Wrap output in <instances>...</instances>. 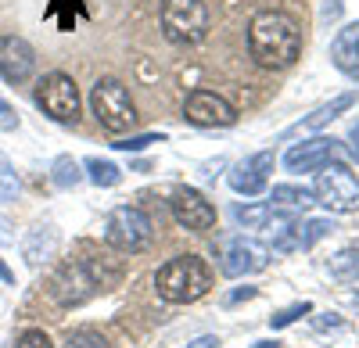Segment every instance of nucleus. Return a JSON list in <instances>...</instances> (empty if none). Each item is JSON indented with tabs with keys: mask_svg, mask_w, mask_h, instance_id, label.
<instances>
[{
	"mask_svg": "<svg viewBox=\"0 0 359 348\" xmlns=\"http://www.w3.org/2000/svg\"><path fill=\"white\" fill-rule=\"evenodd\" d=\"M65 348H108V341H104L97 330H76V334L65 341Z\"/></svg>",
	"mask_w": 359,
	"mask_h": 348,
	"instance_id": "obj_26",
	"label": "nucleus"
},
{
	"mask_svg": "<svg viewBox=\"0 0 359 348\" xmlns=\"http://www.w3.org/2000/svg\"><path fill=\"white\" fill-rule=\"evenodd\" d=\"M184 119L191 126H201V130H226L237 123V111L230 101H223L212 90H194L184 101Z\"/></svg>",
	"mask_w": 359,
	"mask_h": 348,
	"instance_id": "obj_9",
	"label": "nucleus"
},
{
	"mask_svg": "<svg viewBox=\"0 0 359 348\" xmlns=\"http://www.w3.org/2000/svg\"><path fill=\"white\" fill-rule=\"evenodd\" d=\"M36 108H43V115H50L54 123H65V126H76L79 119V90L72 76L65 72H50L36 83Z\"/></svg>",
	"mask_w": 359,
	"mask_h": 348,
	"instance_id": "obj_8",
	"label": "nucleus"
},
{
	"mask_svg": "<svg viewBox=\"0 0 359 348\" xmlns=\"http://www.w3.org/2000/svg\"><path fill=\"white\" fill-rule=\"evenodd\" d=\"M269 219H273V209H269L266 201H248V205L233 209V223L245 226V230H262Z\"/></svg>",
	"mask_w": 359,
	"mask_h": 348,
	"instance_id": "obj_19",
	"label": "nucleus"
},
{
	"mask_svg": "<svg viewBox=\"0 0 359 348\" xmlns=\"http://www.w3.org/2000/svg\"><path fill=\"white\" fill-rule=\"evenodd\" d=\"M309 312H313V305H309V302H298V305H287L284 312H277L273 320H269V327H273V330H280V327H291V323L298 320V316H309Z\"/></svg>",
	"mask_w": 359,
	"mask_h": 348,
	"instance_id": "obj_25",
	"label": "nucleus"
},
{
	"mask_svg": "<svg viewBox=\"0 0 359 348\" xmlns=\"http://www.w3.org/2000/svg\"><path fill=\"white\" fill-rule=\"evenodd\" d=\"M331 62L348 79H359V22H348L345 29H338V36L331 43Z\"/></svg>",
	"mask_w": 359,
	"mask_h": 348,
	"instance_id": "obj_15",
	"label": "nucleus"
},
{
	"mask_svg": "<svg viewBox=\"0 0 359 348\" xmlns=\"http://www.w3.org/2000/svg\"><path fill=\"white\" fill-rule=\"evenodd\" d=\"M22 255H25V263L33 270L50 263V258L57 255V230L54 226H33L25 234V241H22Z\"/></svg>",
	"mask_w": 359,
	"mask_h": 348,
	"instance_id": "obj_16",
	"label": "nucleus"
},
{
	"mask_svg": "<svg viewBox=\"0 0 359 348\" xmlns=\"http://www.w3.org/2000/svg\"><path fill=\"white\" fill-rule=\"evenodd\" d=\"M172 219L187 230H212L216 226V209L212 201H205V194L198 190H176L172 194Z\"/></svg>",
	"mask_w": 359,
	"mask_h": 348,
	"instance_id": "obj_12",
	"label": "nucleus"
},
{
	"mask_svg": "<svg viewBox=\"0 0 359 348\" xmlns=\"http://www.w3.org/2000/svg\"><path fill=\"white\" fill-rule=\"evenodd\" d=\"M0 130H4V133H11V130H18V111L4 101V97H0Z\"/></svg>",
	"mask_w": 359,
	"mask_h": 348,
	"instance_id": "obj_29",
	"label": "nucleus"
},
{
	"mask_svg": "<svg viewBox=\"0 0 359 348\" xmlns=\"http://www.w3.org/2000/svg\"><path fill=\"white\" fill-rule=\"evenodd\" d=\"M0 280H8V284H11V280H15V273H11V270H8V266H4V263H0Z\"/></svg>",
	"mask_w": 359,
	"mask_h": 348,
	"instance_id": "obj_34",
	"label": "nucleus"
},
{
	"mask_svg": "<svg viewBox=\"0 0 359 348\" xmlns=\"http://www.w3.org/2000/svg\"><path fill=\"white\" fill-rule=\"evenodd\" d=\"M327 270H331V277L341 280V284H355L359 280V248H341L331 263H327Z\"/></svg>",
	"mask_w": 359,
	"mask_h": 348,
	"instance_id": "obj_18",
	"label": "nucleus"
},
{
	"mask_svg": "<svg viewBox=\"0 0 359 348\" xmlns=\"http://www.w3.org/2000/svg\"><path fill=\"white\" fill-rule=\"evenodd\" d=\"M15 348H54V344H50V337H47L43 330H25Z\"/></svg>",
	"mask_w": 359,
	"mask_h": 348,
	"instance_id": "obj_28",
	"label": "nucleus"
},
{
	"mask_svg": "<svg viewBox=\"0 0 359 348\" xmlns=\"http://www.w3.org/2000/svg\"><path fill=\"white\" fill-rule=\"evenodd\" d=\"M50 180H54V187H57V190H72V187H79V180H83L79 162H76V158H69V155H65V158H57V162H54V176H50Z\"/></svg>",
	"mask_w": 359,
	"mask_h": 348,
	"instance_id": "obj_21",
	"label": "nucleus"
},
{
	"mask_svg": "<svg viewBox=\"0 0 359 348\" xmlns=\"http://www.w3.org/2000/svg\"><path fill=\"white\" fill-rule=\"evenodd\" d=\"M208 287H212V270H208L205 258H198V255L169 258L155 277V291L169 305H191V302L208 295Z\"/></svg>",
	"mask_w": 359,
	"mask_h": 348,
	"instance_id": "obj_2",
	"label": "nucleus"
},
{
	"mask_svg": "<svg viewBox=\"0 0 359 348\" xmlns=\"http://www.w3.org/2000/svg\"><path fill=\"white\" fill-rule=\"evenodd\" d=\"M15 197H18V172L4 155H0V205H8Z\"/></svg>",
	"mask_w": 359,
	"mask_h": 348,
	"instance_id": "obj_24",
	"label": "nucleus"
},
{
	"mask_svg": "<svg viewBox=\"0 0 359 348\" xmlns=\"http://www.w3.org/2000/svg\"><path fill=\"white\" fill-rule=\"evenodd\" d=\"M162 33L180 47L201 43L208 36V4L205 0H162Z\"/></svg>",
	"mask_w": 359,
	"mask_h": 348,
	"instance_id": "obj_3",
	"label": "nucleus"
},
{
	"mask_svg": "<svg viewBox=\"0 0 359 348\" xmlns=\"http://www.w3.org/2000/svg\"><path fill=\"white\" fill-rule=\"evenodd\" d=\"M313 197L331 212H359V176L341 162H327L316 169Z\"/></svg>",
	"mask_w": 359,
	"mask_h": 348,
	"instance_id": "obj_4",
	"label": "nucleus"
},
{
	"mask_svg": "<svg viewBox=\"0 0 359 348\" xmlns=\"http://www.w3.org/2000/svg\"><path fill=\"white\" fill-rule=\"evenodd\" d=\"M151 234H155L151 219H147V212L137 209V205H118L104 223V241L115 251H126V255L144 251L147 244H151Z\"/></svg>",
	"mask_w": 359,
	"mask_h": 348,
	"instance_id": "obj_6",
	"label": "nucleus"
},
{
	"mask_svg": "<svg viewBox=\"0 0 359 348\" xmlns=\"http://www.w3.org/2000/svg\"><path fill=\"white\" fill-rule=\"evenodd\" d=\"M338 151V140L331 137H313V140H302L284 155V165L287 172H316L320 165H327Z\"/></svg>",
	"mask_w": 359,
	"mask_h": 348,
	"instance_id": "obj_14",
	"label": "nucleus"
},
{
	"mask_svg": "<svg viewBox=\"0 0 359 348\" xmlns=\"http://www.w3.org/2000/svg\"><path fill=\"white\" fill-rule=\"evenodd\" d=\"M90 108H94L97 123L108 133H126L137 123V108L130 101V90L118 79H97V86L90 90Z\"/></svg>",
	"mask_w": 359,
	"mask_h": 348,
	"instance_id": "obj_5",
	"label": "nucleus"
},
{
	"mask_svg": "<svg viewBox=\"0 0 359 348\" xmlns=\"http://www.w3.org/2000/svg\"><path fill=\"white\" fill-rule=\"evenodd\" d=\"M248 50L262 69H291L302 54V29L280 11H259L248 25Z\"/></svg>",
	"mask_w": 359,
	"mask_h": 348,
	"instance_id": "obj_1",
	"label": "nucleus"
},
{
	"mask_svg": "<svg viewBox=\"0 0 359 348\" xmlns=\"http://www.w3.org/2000/svg\"><path fill=\"white\" fill-rule=\"evenodd\" d=\"M355 104V94H341V97H334L331 104H320L313 115H306V119L302 123H294L284 137H294V133H306V130H320V126H327V123H331V119H338V115L341 111H348Z\"/></svg>",
	"mask_w": 359,
	"mask_h": 348,
	"instance_id": "obj_17",
	"label": "nucleus"
},
{
	"mask_svg": "<svg viewBox=\"0 0 359 348\" xmlns=\"http://www.w3.org/2000/svg\"><path fill=\"white\" fill-rule=\"evenodd\" d=\"M36 69V50L22 36H0V76L8 83H25Z\"/></svg>",
	"mask_w": 359,
	"mask_h": 348,
	"instance_id": "obj_11",
	"label": "nucleus"
},
{
	"mask_svg": "<svg viewBox=\"0 0 359 348\" xmlns=\"http://www.w3.org/2000/svg\"><path fill=\"white\" fill-rule=\"evenodd\" d=\"M219 344V337L216 334H205V337H198V341H191L187 348H216Z\"/></svg>",
	"mask_w": 359,
	"mask_h": 348,
	"instance_id": "obj_31",
	"label": "nucleus"
},
{
	"mask_svg": "<svg viewBox=\"0 0 359 348\" xmlns=\"http://www.w3.org/2000/svg\"><path fill=\"white\" fill-rule=\"evenodd\" d=\"M313 323H316V330H338V327H341L338 316H331V320H327V316H320V320H313Z\"/></svg>",
	"mask_w": 359,
	"mask_h": 348,
	"instance_id": "obj_30",
	"label": "nucleus"
},
{
	"mask_svg": "<svg viewBox=\"0 0 359 348\" xmlns=\"http://www.w3.org/2000/svg\"><path fill=\"white\" fill-rule=\"evenodd\" d=\"M334 230V223L331 219H309V223H302L298 226V248H313V244H320L327 234Z\"/></svg>",
	"mask_w": 359,
	"mask_h": 348,
	"instance_id": "obj_22",
	"label": "nucleus"
},
{
	"mask_svg": "<svg viewBox=\"0 0 359 348\" xmlns=\"http://www.w3.org/2000/svg\"><path fill=\"white\" fill-rule=\"evenodd\" d=\"M83 169L90 172V183H97V187H115L118 180H123V169H118L115 162H108V158H86Z\"/></svg>",
	"mask_w": 359,
	"mask_h": 348,
	"instance_id": "obj_20",
	"label": "nucleus"
},
{
	"mask_svg": "<svg viewBox=\"0 0 359 348\" xmlns=\"http://www.w3.org/2000/svg\"><path fill=\"white\" fill-rule=\"evenodd\" d=\"M269 172H273V151H259V155H252V158H245V162L233 165L230 187H233L237 194H245V197H255V194H262Z\"/></svg>",
	"mask_w": 359,
	"mask_h": 348,
	"instance_id": "obj_13",
	"label": "nucleus"
},
{
	"mask_svg": "<svg viewBox=\"0 0 359 348\" xmlns=\"http://www.w3.org/2000/svg\"><path fill=\"white\" fill-rule=\"evenodd\" d=\"M151 144H158V137H155V133H144V137H126V140H115L111 148H118V151H144V148H151Z\"/></svg>",
	"mask_w": 359,
	"mask_h": 348,
	"instance_id": "obj_27",
	"label": "nucleus"
},
{
	"mask_svg": "<svg viewBox=\"0 0 359 348\" xmlns=\"http://www.w3.org/2000/svg\"><path fill=\"white\" fill-rule=\"evenodd\" d=\"M273 201L287 209H309L313 205V194L306 187H273Z\"/></svg>",
	"mask_w": 359,
	"mask_h": 348,
	"instance_id": "obj_23",
	"label": "nucleus"
},
{
	"mask_svg": "<svg viewBox=\"0 0 359 348\" xmlns=\"http://www.w3.org/2000/svg\"><path fill=\"white\" fill-rule=\"evenodd\" d=\"M269 266V248L252 237H230L219 248V270L226 277H248Z\"/></svg>",
	"mask_w": 359,
	"mask_h": 348,
	"instance_id": "obj_10",
	"label": "nucleus"
},
{
	"mask_svg": "<svg viewBox=\"0 0 359 348\" xmlns=\"http://www.w3.org/2000/svg\"><path fill=\"white\" fill-rule=\"evenodd\" d=\"M241 298H255V287H245V291H237V295H230V305H233V302H241Z\"/></svg>",
	"mask_w": 359,
	"mask_h": 348,
	"instance_id": "obj_33",
	"label": "nucleus"
},
{
	"mask_svg": "<svg viewBox=\"0 0 359 348\" xmlns=\"http://www.w3.org/2000/svg\"><path fill=\"white\" fill-rule=\"evenodd\" d=\"M101 291H104V273L97 270V263H90V258H72V263L62 266V273L54 277V298L65 309H76Z\"/></svg>",
	"mask_w": 359,
	"mask_h": 348,
	"instance_id": "obj_7",
	"label": "nucleus"
},
{
	"mask_svg": "<svg viewBox=\"0 0 359 348\" xmlns=\"http://www.w3.org/2000/svg\"><path fill=\"white\" fill-rule=\"evenodd\" d=\"M348 140H352V155L359 158V123L352 126V133H348Z\"/></svg>",
	"mask_w": 359,
	"mask_h": 348,
	"instance_id": "obj_32",
	"label": "nucleus"
}]
</instances>
